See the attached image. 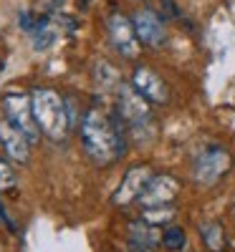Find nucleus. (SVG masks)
<instances>
[{
  "instance_id": "f3484780",
  "label": "nucleus",
  "mask_w": 235,
  "mask_h": 252,
  "mask_svg": "<svg viewBox=\"0 0 235 252\" xmlns=\"http://www.w3.org/2000/svg\"><path fill=\"white\" fill-rule=\"evenodd\" d=\"M15 184H18L15 169L5 159H0V192H10V189H15Z\"/></svg>"
},
{
  "instance_id": "6ab92c4d",
  "label": "nucleus",
  "mask_w": 235,
  "mask_h": 252,
  "mask_svg": "<svg viewBox=\"0 0 235 252\" xmlns=\"http://www.w3.org/2000/svg\"><path fill=\"white\" fill-rule=\"evenodd\" d=\"M0 220H5V222H8V224H10V227H13V222H10V220H8V217H5V212H3V204H0Z\"/></svg>"
},
{
  "instance_id": "412c9836",
  "label": "nucleus",
  "mask_w": 235,
  "mask_h": 252,
  "mask_svg": "<svg viewBox=\"0 0 235 252\" xmlns=\"http://www.w3.org/2000/svg\"><path fill=\"white\" fill-rule=\"evenodd\" d=\"M233 220H235V209H233Z\"/></svg>"
},
{
  "instance_id": "9b49d317",
  "label": "nucleus",
  "mask_w": 235,
  "mask_h": 252,
  "mask_svg": "<svg viewBox=\"0 0 235 252\" xmlns=\"http://www.w3.org/2000/svg\"><path fill=\"white\" fill-rule=\"evenodd\" d=\"M132 86L149 101V103H164L167 101V86L164 81L147 66H139L132 76Z\"/></svg>"
},
{
  "instance_id": "6e6552de",
  "label": "nucleus",
  "mask_w": 235,
  "mask_h": 252,
  "mask_svg": "<svg viewBox=\"0 0 235 252\" xmlns=\"http://www.w3.org/2000/svg\"><path fill=\"white\" fill-rule=\"evenodd\" d=\"M132 23H134V31H137V38L139 43L149 46V48H162V43L167 40V31H164V23L162 18L149 10V8H142L132 15Z\"/></svg>"
},
{
  "instance_id": "2eb2a0df",
  "label": "nucleus",
  "mask_w": 235,
  "mask_h": 252,
  "mask_svg": "<svg viewBox=\"0 0 235 252\" xmlns=\"http://www.w3.org/2000/svg\"><path fill=\"white\" fill-rule=\"evenodd\" d=\"M177 215V209L175 207H169V204H162V207H147L144 212H142V220L147 224H155V227H164L175 220Z\"/></svg>"
},
{
  "instance_id": "39448f33",
  "label": "nucleus",
  "mask_w": 235,
  "mask_h": 252,
  "mask_svg": "<svg viewBox=\"0 0 235 252\" xmlns=\"http://www.w3.org/2000/svg\"><path fill=\"white\" fill-rule=\"evenodd\" d=\"M117 101H119V114L132 124V129H142L152 121V111H149V101L134 89V86H121L117 89Z\"/></svg>"
},
{
  "instance_id": "aec40b11",
  "label": "nucleus",
  "mask_w": 235,
  "mask_h": 252,
  "mask_svg": "<svg viewBox=\"0 0 235 252\" xmlns=\"http://www.w3.org/2000/svg\"><path fill=\"white\" fill-rule=\"evenodd\" d=\"M0 73H3V61H0Z\"/></svg>"
},
{
  "instance_id": "4468645a",
  "label": "nucleus",
  "mask_w": 235,
  "mask_h": 252,
  "mask_svg": "<svg viewBox=\"0 0 235 252\" xmlns=\"http://www.w3.org/2000/svg\"><path fill=\"white\" fill-rule=\"evenodd\" d=\"M94 81H96V86H99V89H104V91H109V89H119V86H121L117 68L112 66V63H106V61H99L96 66H94Z\"/></svg>"
},
{
  "instance_id": "dca6fc26",
  "label": "nucleus",
  "mask_w": 235,
  "mask_h": 252,
  "mask_svg": "<svg viewBox=\"0 0 235 252\" xmlns=\"http://www.w3.org/2000/svg\"><path fill=\"white\" fill-rule=\"evenodd\" d=\"M162 245H164V250H169V252H182L185 245H187L185 229H182V227H175V224H169L164 232H162Z\"/></svg>"
},
{
  "instance_id": "a211bd4d",
  "label": "nucleus",
  "mask_w": 235,
  "mask_h": 252,
  "mask_svg": "<svg viewBox=\"0 0 235 252\" xmlns=\"http://www.w3.org/2000/svg\"><path fill=\"white\" fill-rule=\"evenodd\" d=\"M129 252H155V250L144 247V245H137V242H129Z\"/></svg>"
},
{
  "instance_id": "20e7f679",
  "label": "nucleus",
  "mask_w": 235,
  "mask_h": 252,
  "mask_svg": "<svg viewBox=\"0 0 235 252\" xmlns=\"http://www.w3.org/2000/svg\"><path fill=\"white\" fill-rule=\"evenodd\" d=\"M230 154L223 146H207V149L195 159V166H192V174H195V182L202 187H212L228 169H230Z\"/></svg>"
},
{
  "instance_id": "9d476101",
  "label": "nucleus",
  "mask_w": 235,
  "mask_h": 252,
  "mask_svg": "<svg viewBox=\"0 0 235 252\" xmlns=\"http://www.w3.org/2000/svg\"><path fill=\"white\" fill-rule=\"evenodd\" d=\"M0 146L5 149V154L20 164H26L31 159V141L23 131H18L15 126L5 119L0 121Z\"/></svg>"
},
{
  "instance_id": "0eeeda50",
  "label": "nucleus",
  "mask_w": 235,
  "mask_h": 252,
  "mask_svg": "<svg viewBox=\"0 0 235 252\" xmlns=\"http://www.w3.org/2000/svg\"><path fill=\"white\" fill-rule=\"evenodd\" d=\"M149 182H152V169H149L147 164L132 166V169L124 174V179H121L119 189L114 192L112 202L117 207H129L132 202H139V197L144 194V189H147Z\"/></svg>"
},
{
  "instance_id": "f8f14e48",
  "label": "nucleus",
  "mask_w": 235,
  "mask_h": 252,
  "mask_svg": "<svg viewBox=\"0 0 235 252\" xmlns=\"http://www.w3.org/2000/svg\"><path fill=\"white\" fill-rule=\"evenodd\" d=\"M200 237H202V245L210 250V252H225V229L220 222H202L200 224Z\"/></svg>"
},
{
  "instance_id": "f257e3e1",
  "label": "nucleus",
  "mask_w": 235,
  "mask_h": 252,
  "mask_svg": "<svg viewBox=\"0 0 235 252\" xmlns=\"http://www.w3.org/2000/svg\"><path fill=\"white\" fill-rule=\"evenodd\" d=\"M81 139L83 149L91 157L94 164L106 166L124 157V136L117 129V124L106 116L101 109H89L81 119Z\"/></svg>"
},
{
  "instance_id": "423d86ee",
  "label": "nucleus",
  "mask_w": 235,
  "mask_h": 252,
  "mask_svg": "<svg viewBox=\"0 0 235 252\" xmlns=\"http://www.w3.org/2000/svg\"><path fill=\"white\" fill-rule=\"evenodd\" d=\"M106 31H109L112 46L124 56V58H137L139 56V38L134 31V23L121 13H112L106 20Z\"/></svg>"
},
{
  "instance_id": "1a4fd4ad",
  "label": "nucleus",
  "mask_w": 235,
  "mask_h": 252,
  "mask_svg": "<svg viewBox=\"0 0 235 252\" xmlns=\"http://www.w3.org/2000/svg\"><path fill=\"white\" fill-rule=\"evenodd\" d=\"M177 194H180V182L172 174H157L147 184L144 194L139 197V204L144 209L147 207H162V204H169Z\"/></svg>"
},
{
  "instance_id": "ddd939ff",
  "label": "nucleus",
  "mask_w": 235,
  "mask_h": 252,
  "mask_svg": "<svg viewBox=\"0 0 235 252\" xmlns=\"http://www.w3.org/2000/svg\"><path fill=\"white\" fill-rule=\"evenodd\" d=\"M129 237H132V242L144 245V247H152V250L162 242L159 229H157L155 224H147L144 220H142V222H132V224H129Z\"/></svg>"
},
{
  "instance_id": "f03ea898",
  "label": "nucleus",
  "mask_w": 235,
  "mask_h": 252,
  "mask_svg": "<svg viewBox=\"0 0 235 252\" xmlns=\"http://www.w3.org/2000/svg\"><path fill=\"white\" fill-rule=\"evenodd\" d=\"M31 101H33V116H36L38 129L51 141L66 139L69 129H71V121H69V111H66L63 98L53 89H33Z\"/></svg>"
},
{
  "instance_id": "7ed1b4c3",
  "label": "nucleus",
  "mask_w": 235,
  "mask_h": 252,
  "mask_svg": "<svg viewBox=\"0 0 235 252\" xmlns=\"http://www.w3.org/2000/svg\"><path fill=\"white\" fill-rule=\"evenodd\" d=\"M0 103H3L5 119L15 126L18 131H23V134L28 136V141L33 144V141L40 136V129H38L36 116H33V101H31V96L18 94V91H10V94H3Z\"/></svg>"
}]
</instances>
